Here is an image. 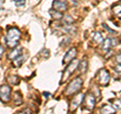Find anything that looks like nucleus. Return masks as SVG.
Listing matches in <instances>:
<instances>
[{"label": "nucleus", "mask_w": 121, "mask_h": 114, "mask_svg": "<svg viewBox=\"0 0 121 114\" xmlns=\"http://www.w3.org/2000/svg\"><path fill=\"white\" fill-rule=\"evenodd\" d=\"M21 33L20 30L17 27H11L8 29L6 35V44L8 48H14L16 47L19 43Z\"/></svg>", "instance_id": "1"}, {"label": "nucleus", "mask_w": 121, "mask_h": 114, "mask_svg": "<svg viewBox=\"0 0 121 114\" xmlns=\"http://www.w3.org/2000/svg\"><path fill=\"white\" fill-rule=\"evenodd\" d=\"M83 99H84V95L83 94H78L76 97H74L71 101V104H70V108L69 110L71 112H74L78 109V107L81 105V103L83 102Z\"/></svg>", "instance_id": "7"}, {"label": "nucleus", "mask_w": 121, "mask_h": 114, "mask_svg": "<svg viewBox=\"0 0 121 114\" xmlns=\"http://www.w3.org/2000/svg\"><path fill=\"white\" fill-rule=\"evenodd\" d=\"M116 62L118 64H121V55H118L116 57Z\"/></svg>", "instance_id": "27"}, {"label": "nucleus", "mask_w": 121, "mask_h": 114, "mask_svg": "<svg viewBox=\"0 0 121 114\" xmlns=\"http://www.w3.org/2000/svg\"><path fill=\"white\" fill-rule=\"evenodd\" d=\"M110 103L113 105L116 110H119L121 109V100L120 99H113V100H110Z\"/></svg>", "instance_id": "19"}, {"label": "nucleus", "mask_w": 121, "mask_h": 114, "mask_svg": "<svg viewBox=\"0 0 121 114\" xmlns=\"http://www.w3.org/2000/svg\"><path fill=\"white\" fill-rule=\"evenodd\" d=\"M79 64H80V62L77 59H75L71 63H69V66L65 69V71H64V73L62 75V79H60V84H63L67 80H69V78L74 74V72L79 68Z\"/></svg>", "instance_id": "3"}, {"label": "nucleus", "mask_w": 121, "mask_h": 114, "mask_svg": "<svg viewBox=\"0 0 121 114\" xmlns=\"http://www.w3.org/2000/svg\"><path fill=\"white\" fill-rule=\"evenodd\" d=\"M113 12L118 16H121V5H116L113 7Z\"/></svg>", "instance_id": "21"}, {"label": "nucleus", "mask_w": 121, "mask_h": 114, "mask_svg": "<svg viewBox=\"0 0 121 114\" xmlns=\"http://www.w3.org/2000/svg\"><path fill=\"white\" fill-rule=\"evenodd\" d=\"M25 61V57L23 55H20L19 57H17L16 59L13 60V64L15 67H20L22 64H23V62Z\"/></svg>", "instance_id": "16"}, {"label": "nucleus", "mask_w": 121, "mask_h": 114, "mask_svg": "<svg viewBox=\"0 0 121 114\" xmlns=\"http://www.w3.org/2000/svg\"><path fill=\"white\" fill-rule=\"evenodd\" d=\"M97 80L101 86H107L110 81V74L106 69H101L97 74Z\"/></svg>", "instance_id": "4"}, {"label": "nucleus", "mask_w": 121, "mask_h": 114, "mask_svg": "<svg viewBox=\"0 0 121 114\" xmlns=\"http://www.w3.org/2000/svg\"><path fill=\"white\" fill-rule=\"evenodd\" d=\"M77 48H71L69 51L67 52V54L65 55L63 59V65H66V64H69L71 63L73 60L76 59V57H77Z\"/></svg>", "instance_id": "8"}, {"label": "nucleus", "mask_w": 121, "mask_h": 114, "mask_svg": "<svg viewBox=\"0 0 121 114\" xmlns=\"http://www.w3.org/2000/svg\"><path fill=\"white\" fill-rule=\"evenodd\" d=\"M7 81H8L9 84H11L12 86H15V85H18L20 82V79L18 76H14V75H11L9 77H7Z\"/></svg>", "instance_id": "12"}, {"label": "nucleus", "mask_w": 121, "mask_h": 114, "mask_svg": "<svg viewBox=\"0 0 121 114\" xmlns=\"http://www.w3.org/2000/svg\"><path fill=\"white\" fill-rule=\"evenodd\" d=\"M102 48H103L104 51H109L110 48H112V43H111V39H106L103 40V43H102Z\"/></svg>", "instance_id": "15"}, {"label": "nucleus", "mask_w": 121, "mask_h": 114, "mask_svg": "<svg viewBox=\"0 0 121 114\" xmlns=\"http://www.w3.org/2000/svg\"><path fill=\"white\" fill-rule=\"evenodd\" d=\"M116 109L111 105H104L100 109V114H114Z\"/></svg>", "instance_id": "10"}, {"label": "nucleus", "mask_w": 121, "mask_h": 114, "mask_svg": "<svg viewBox=\"0 0 121 114\" xmlns=\"http://www.w3.org/2000/svg\"><path fill=\"white\" fill-rule=\"evenodd\" d=\"M11 89L9 86L7 85H2L0 86V100H1L3 103H7L9 102L11 97Z\"/></svg>", "instance_id": "6"}, {"label": "nucleus", "mask_w": 121, "mask_h": 114, "mask_svg": "<svg viewBox=\"0 0 121 114\" xmlns=\"http://www.w3.org/2000/svg\"><path fill=\"white\" fill-rule=\"evenodd\" d=\"M13 101H14V104L15 105H20L22 103V97H21V94L19 92H15L14 93Z\"/></svg>", "instance_id": "17"}, {"label": "nucleus", "mask_w": 121, "mask_h": 114, "mask_svg": "<svg viewBox=\"0 0 121 114\" xmlns=\"http://www.w3.org/2000/svg\"><path fill=\"white\" fill-rule=\"evenodd\" d=\"M3 54H4V48L2 47L1 44H0V59L2 58V56H3Z\"/></svg>", "instance_id": "26"}, {"label": "nucleus", "mask_w": 121, "mask_h": 114, "mask_svg": "<svg viewBox=\"0 0 121 114\" xmlns=\"http://www.w3.org/2000/svg\"><path fill=\"white\" fill-rule=\"evenodd\" d=\"M111 43H112V47H115V45L118 44V39H111Z\"/></svg>", "instance_id": "25"}, {"label": "nucleus", "mask_w": 121, "mask_h": 114, "mask_svg": "<svg viewBox=\"0 0 121 114\" xmlns=\"http://www.w3.org/2000/svg\"><path fill=\"white\" fill-rule=\"evenodd\" d=\"M52 7L56 11H60V12H64L68 9V4L66 1H63V0H55L52 2Z\"/></svg>", "instance_id": "9"}, {"label": "nucleus", "mask_w": 121, "mask_h": 114, "mask_svg": "<svg viewBox=\"0 0 121 114\" xmlns=\"http://www.w3.org/2000/svg\"><path fill=\"white\" fill-rule=\"evenodd\" d=\"M82 86H83V79L80 77L75 78L73 81H71L69 83V85L67 86L65 94L67 96H72V95L80 92L81 89H82Z\"/></svg>", "instance_id": "2"}, {"label": "nucleus", "mask_w": 121, "mask_h": 114, "mask_svg": "<svg viewBox=\"0 0 121 114\" xmlns=\"http://www.w3.org/2000/svg\"><path fill=\"white\" fill-rule=\"evenodd\" d=\"M20 114H31V111H30V109L25 108V109H23V110H22V111L20 112Z\"/></svg>", "instance_id": "24"}, {"label": "nucleus", "mask_w": 121, "mask_h": 114, "mask_svg": "<svg viewBox=\"0 0 121 114\" xmlns=\"http://www.w3.org/2000/svg\"><path fill=\"white\" fill-rule=\"evenodd\" d=\"M115 72L117 74H119V75H121V64H119V65H117V66L115 67Z\"/></svg>", "instance_id": "23"}, {"label": "nucleus", "mask_w": 121, "mask_h": 114, "mask_svg": "<svg viewBox=\"0 0 121 114\" xmlns=\"http://www.w3.org/2000/svg\"><path fill=\"white\" fill-rule=\"evenodd\" d=\"M50 14L52 15V18H55V19H56V20L63 19V17H64L63 12H60V11H56V10H55V9L50 10Z\"/></svg>", "instance_id": "14"}, {"label": "nucleus", "mask_w": 121, "mask_h": 114, "mask_svg": "<svg viewBox=\"0 0 121 114\" xmlns=\"http://www.w3.org/2000/svg\"><path fill=\"white\" fill-rule=\"evenodd\" d=\"M93 39L95 40L96 43H98V44H102V43H103V40H104L103 36H102V35L100 32H95V33H94Z\"/></svg>", "instance_id": "18"}, {"label": "nucleus", "mask_w": 121, "mask_h": 114, "mask_svg": "<svg viewBox=\"0 0 121 114\" xmlns=\"http://www.w3.org/2000/svg\"><path fill=\"white\" fill-rule=\"evenodd\" d=\"M63 19H64L65 24H73L75 22V19L72 16H70V15H66V16H64Z\"/></svg>", "instance_id": "20"}, {"label": "nucleus", "mask_w": 121, "mask_h": 114, "mask_svg": "<svg viewBox=\"0 0 121 114\" xmlns=\"http://www.w3.org/2000/svg\"><path fill=\"white\" fill-rule=\"evenodd\" d=\"M16 6H23L26 3V0H14Z\"/></svg>", "instance_id": "22"}, {"label": "nucleus", "mask_w": 121, "mask_h": 114, "mask_svg": "<svg viewBox=\"0 0 121 114\" xmlns=\"http://www.w3.org/2000/svg\"><path fill=\"white\" fill-rule=\"evenodd\" d=\"M78 69H80V72L81 74H85L87 70H88V61L87 60H83L80 62V64H79V68Z\"/></svg>", "instance_id": "13"}, {"label": "nucleus", "mask_w": 121, "mask_h": 114, "mask_svg": "<svg viewBox=\"0 0 121 114\" xmlns=\"http://www.w3.org/2000/svg\"><path fill=\"white\" fill-rule=\"evenodd\" d=\"M21 53H22V48H13L12 52L9 54L8 56V58L10 60H14V59H16L17 57H19L21 55Z\"/></svg>", "instance_id": "11"}, {"label": "nucleus", "mask_w": 121, "mask_h": 114, "mask_svg": "<svg viewBox=\"0 0 121 114\" xmlns=\"http://www.w3.org/2000/svg\"><path fill=\"white\" fill-rule=\"evenodd\" d=\"M83 103H84V107L87 110H93L95 108V105H96V98L94 96V94L93 93H87L84 96Z\"/></svg>", "instance_id": "5"}]
</instances>
